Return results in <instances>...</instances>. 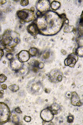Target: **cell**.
Wrapping results in <instances>:
<instances>
[{
  "label": "cell",
  "instance_id": "cell-1",
  "mask_svg": "<svg viewBox=\"0 0 83 125\" xmlns=\"http://www.w3.org/2000/svg\"><path fill=\"white\" fill-rule=\"evenodd\" d=\"M47 12L41 15L34 22L37 24L39 32L45 35H53L60 30L64 23L63 18L65 17L64 14L62 16L53 12Z\"/></svg>",
  "mask_w": 83,
  "mask_h": 125
},
{
  "label": "cell",
  "instance_id": "cell-2",
  "mask_svg": "<svg viewBox=\"0 0 83 125\" xmlns=\"http://www.w3.org/2000/svg\"><path fill=\"white\" fill-rule=\"evenodd\" d=\"M1 40L5 47L6 49L11 51L19 43L20 36L16 32L8 29L3 34Z\"/></svg>",
  "mask_w": 83,
  "mask_h": 125
},
{
  "label": "cell",
  "instance_id": "cell-3",
  "mask_svg": "<svg viewBox=\"0 0 83 125\" xmlns=\"http://www.w3.org/2000/svg\"><path fill=\"white\" fill-rule=\"evenodd\" d=\"M17 17L22 23L28 22L36 19L37 15L34 12L28 9H23L17 12Z\"/></svg>",
  "mask_w": 83,
  "mask_h": 125
},
{
  "label": "cell",
  "instance_id": "cell-4",
  "mask_svg": "<svg viewBox=\"0 0 83 125\" xmlns=\"http://www.w3.org/2000/svg\"><path fill=\"white\" fill-rule=\"evenodd\" d=\"M11 114L8 106L4 102H0V124L8 121Z\"/></svg>",
  "mask_w": 83,
  "mask_h": 125
},
{
  "label": "cell",
  "instance_id": "cell-5",
  "mask_svg": "<svg viewBox=\"0 0 83 125\" xmlns=\"http://www.w3.org/2000/svg\"><path fill=\"white\" fill-rule=\"evenodd\" d=\"M48 76L51 82L57 83L62 81L63 74L60 70L55 69L51 70Z\"/></svg>",
  "mask_w": 83,
  "mask_h": 125
},
{
  "label": "cell",
  "instance_id": "cell-6",
  "mask_svg": "<svg viewBox=\"0 0 83 125\" xmlns=\"http://www.w3.org/2000/svg\"><path fill=\"white\" fill-rule=\"evenodd\" d=\"M41 116L43 120L45 121H51L53 120L54 115L51 109H46L42 110L41 114Z\"/></svg>",
  "mask_w": 83,
  "mask_h": 125
},
{
  "label": "cell",
  "instance_id": "cell-7",
  "mask_svg": "<svg viewBox=\"0 0 83 125\" xmlns=\"http://www.w3.org/2000/svg\"><path fill=\"white\" fill-rule=\"evenodd\" d=\"M78 59L77 55L74 53L70 54L68 56L64 61V63L67 66L73 67L77 62Z\"/></svg>",
  "mask_w": 83,
  "mask_h": 125
},
{
  "label": "cell",
  "instance_id": "cell-8",
  "mask_svg": "<svg viewBox=\"0 0 83 125\" xmlns=\"http://www.w3.org/2000/svg\"><path fill=\"white\" fill-rule=\"evenodd\" d=\"M37 8L41 13H46L49 8V2L48 0L39 1Z\"/></svg>",
  "mask_w": 83,
  "mask_h": 125
},
{
  "label": "cell",
  "instance_id": "cell-9",
  "mask_svg": "<svg viewBox=\"0 0 83 125\" xmlns=\"http://www.w3.org/2000/svg\"><path fill=\"white\" fill-rule=\"evenodd\" d=\"M30 54L28 51H22L17 55V59L20 62H27L29 60L30 57Z\"/></svg>",
  "mask_w": 83,
  "mask_h": 125
},
{
  "label": "cell",
  "instance_id": "cell-10",
  "mask_svg": "<svg viewBox=\"0 0 83 125\" xmlns=\"http://www.w3.org/2000/svg\"><path fill=\"white\" fill-rule=\"evenodd\" d=\"M27 30L29 33L33 36H36L39 33L37 26L34 22L28 26Z\"/></svg>",
  "mask_w": 83,
  "mask_h": 125
},
{
  "label": "cell",
  "instance_id": "cell-11",
  "mask_svg": "<svg viewBox=\"0 0 83 125\" xmlns=\"http://www.w3.org/2000/svg\"><path fill=\"white\" fill-rule=\"evenodd\" d=\"M10 65L13 70L17 71L21 69L22 67V62H21L17 59H13L11 60Z\"/></svg>",
  "mask_w": 83,
  "mask_h": 125
},
{
  "label": "cell",
  "instance_id": "cell-12",
  "mask_svg": "<svg viewBox=\"0 0 83 125\" xmlns=\"http://www.w3.org/2000/svg\"><path fill=\"white\" fill-rule=\"evenodd\" d=\"M71 100L72 104L74 106H80L82 105L79 97L75 92L72 93Z\"/></svg>",
  "mask_w": 83,
  "mask_h": 125
},
{
  "label": "cell",
  "instance_id": "cell-13",
  "mask_svg": "<svg viewBox=\"0 0 83 125\" xmlns=\"http://www.w3.org/2000/svg\"><path fill=\"white\" fill-rule=\"evenodd\" d=\"M60 6V3L56 1H53L51 4V8L54 10H57L59 9Z\"/></svg>",
  "mask_w": 83,
  "mask_h": 125
},
{
  "label": "cell",
  "instance_id": "cell-14",
  "mask_svg": "<svg viewBox=\"0 0 83 125\" xmlns=\"http://www.w3.org/2000/svg\"><path fill=\"white\" fill-rule=\"evenodd\" d=\"M9 89L13 92H16L19 90V86L17 85L14 84L9 86Z\"/></svg>",
  "mask_w": 83,
  "mask_h": 125
},
{
  "label": "cell",
  "instance_id": "cell-15",
  "mask_svg": "<svg viewBox=\"0 0 83 125\" xmlns=\"http://www.w3.org/2000/svg\"><path fill=\"white\" fill-rule=\"evenodd\" d=\"M30 55L32 56H36L38 53V49L35 48H32L30 49L29 52Z\"/></svg>",
  "mask_w": 83,
  "mask_h": 125
},
{
  "label": "cell",
  "instance_id": "cell-16",
  "mask_svg": "<svg viewBox=\"0 0 83 125\" xmlns=\"http://www.w3.org/2000/svg\"><path fill=\"white\" fill-rule=\"evenodd\" d=\"M7 77L4 74H2L0 75V83L5 82L7 79Z\"/></svg>",
  "mask_w": 83,
  "mask_h": 125
},
{
  "label": "cell",
  "instance_id": "cell-17",
  "mask_svg": "<svg viewBox=\"0 0 83 125\" xmlns=\"http://www.w3.org/2000/svg\"><path fill=\"white\" fill-rule=\"evenodd\" d=\"M73 27L72 26H66L64 28V31L66 32H71L73 30Z\"/></svg>",
  "mask_w": 83,
  "mask_h": 125
},
{
  "label": "cell",
  "instance_id": "cell-18",
  "mask_svg": "<svg viewBox=\"0 0 83 125\" xmlns=\"http://www.w3.org/2000/svg\"><path fill=\"white\" fill-rule=\"evenodd\" d=\"M78 55L80 57H83V47H80L77 49V51Z\"/></svg>",
  "mask_w": 83,
  "mask_h": 125
},
{
  "label": "cell",
  "instance_id": "cell-19",
  "mask_svg": "<svg viewBox=\"0 0 83 125\" xmlns=\"http://www.w3.org/2000/svg\"><path fill=\"white\" fill-rule=\"evenodd\" d=\"M52 110H56L58 111L59 110V105L57 104H53L52 106Z\"/></svg>",
  "mask_w": 83,
  "mask_h": 125
},
{
  "label": "cell",
  "instance_id": "cell-20",
  "mask_svg": "<svg viewBox=\"0 0 83 125\" xmlns=\"http://www.w3.org/2000/svg\"><path fill=\"white\" fill-rule=\"evenodd\" d=\"M12 118H13V122L14 123H17L19 121V118L16 115H13Z\"/></svg>",
  "mask_w": 83,
  "mask_h": 125
},
{
  "label": "cell",
  "instance_id": "cell-21",
  "mask_svg": "<svg viewBox=\"0 0 83 125\" xmlns=\"http://www.w3.org/2000/svg\"><path fill=\"white\" fill-rule=\"evenodd\" d=\"M6 57L8 60H11L13 59V54L11 53H8L6 55Z\"/></svg>",
  "mask_w": 83,
  "mask_h": 125
},
{
  "label": "cell",
  "instance_id": "cell-22",
  "mask_svg": "<svg viewBox=\"0 0 83 125\" xmlns=\"http://www.w3.org/2000/svg\"><path fill=\"white\" fill-rule=\"evenodd\" d=\"M29 3V1L27 0H22L20 3V4L23 7H25Z\"/></svg>",
  "mask_w": 83,
  "mask_h": 125
},
{
  "label": "cell",
  "instance_id": "cell-23",
  "mask_svg": "<svg viewBox=\"0 0 83 125\" xmlns=\"http://www.w3.org/2000/svg\"><path fill=\"white\" fill-rule=\"evenodd\" d=\"M74 119V118L73 117L70 116H68V122L69 123H71L73 122Z\"/></svg>",
  "mask_w": 83,
  "mask_h": 125
},
{
  "label": "cell",
  "instance_id": "cell-24",
  "mask_svg": "<svg viewBox=\"0 0 83 125\" xmlns=\"http://www.w3.org/2000/svg\"><path fill=\"white\" fill-rule=\"evenodd\" d=\"M5 49H6L5 47L1 40L0 41V49L3 50Z\"/></svg>",
  "mask_w": 83,
  "mask_h": 125
},
{
  "label": "cell",
  "instance_id": "cell-25",
  "mask_svg": "<svg viewBox=\"0 0 83 125\" xmlns=\"http://www.w3.org/2000/svg\"><path fill=\"white\" fill-rule=\"evenodd\" d=\"M24 119L26 121L29 122L31 120V118L30 117L26 116L24 117Z\"/></svg>",
  "mask_w": 83,
  "mask_h": 125
},
{
  "label": "cell",
  "instance_id": "cell-26",
  "mask_svg": "<svg viewBox=\"0 0 83 125\" xmlns=\"http://www.w3.org/2000/svg\"><path fill=\"white\" fill-rule=\"evenodd\" d=\"M15 111L18 114L22 113V111L20 110V108L19 107H17L15 109Z\"/></svg>",
  "mask_w": 83,
  "mask_h": 125
},
{
  "label": "cell",
  "instance_id": "cell-27",
  "mask_svg": "<svg viewBox=\"0 0 83 125\" xmlns=\"http://www.w3.org/2000/svg\"><path fill=\"white\" fill-rule=\"evenodd\" d=\"M4 55V52L3 50L0 49V60Z\"/></svg>",
  "mask_w": 83,
  "mask_h": 125
},
{
  "label": "cell",
  "instance_id": "cell-28",
  "mask_svg": "<svg viewBox=\"0 0 83 125\" xmlns=\"http://www.w3.org/2000/svg\"><path fill=\"white\" fill-rule=\"evenodd\" d=\"M39 67V68L42 69L43 68L44 66V64L42 62H40L38 65Z\"/></svg>",
  "mask_w": 83,
  "mask_h": 125
},
{
  "label": "cell",
  "instance_id": "cell-29",
  "mask_svg": "<svg viewBox=\"0 0 83 125\" xmlns=\"http://www.w3.org/2000/svg\"><path fill=\"white\" fill-rule=\"evenodd\" d=\"M2 89L4 90H6L7 89V86L6 85L3 84L1 86Z\"/></svg>",
  "mask_w": 83,
  "mask_h": 125
},
{
  "label": "cell",
  "instance_id": "cell-30",
  "mask_svg": "<svg viewBox=\"0 0 83 125\" xmlns=\"http://www.w3.org/2000/svg\"><path fill=\"white\" fill-rule=\"evenodd\" d=\"M4 94V91L3 90L0 91V98H2L3 97Z\"/></svg>",
  "mask_w": 83,
  "mask_h": 125
},
{
  "label": "cell",
  "instance_id": "cell-31",
  "mask_svg": "<svg viewBox=\"0 0 83 125\" xmlns=\"http://www.w3.org/2000/svg\"><path fill=\"white\" fill-rule=\"evenodd\" d=\"M6 2V0H0V5H2Z\"/></svg>",
  "mask_w": 83,
  "mask_h": 125
},
{
  "label": "cell",
  "instance_id": "cell-32",
  "mask_svg": "<svg viewBox=\"0 0 83 125\" xmlns=\"http://www.w3.org/2000/svg\"><path fill=\"white\" fill-rule=\"evenodd\" d=\"M34 8H33V7L31 8V11H32V12H34Z\"/></svg>",
  "mask_w": 83,
  "mask_h": 125
},
{
  "label": "cell",
  "instance_id": "cell-33",
  "mask_svg": "<svg viewBox=\"0 0 83 125\" xmlns=\"http://www.w3.org/2000/svg\"></svg>",
  "mask_w": 83,
  "mask_h": 125
}]
</instances>
